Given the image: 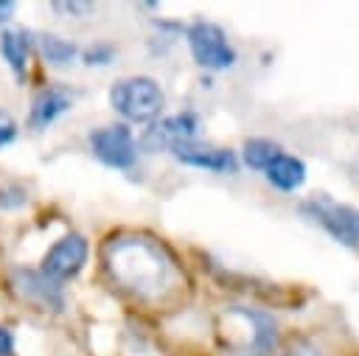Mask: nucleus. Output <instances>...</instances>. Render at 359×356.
Here are the masks:
<instances>
[{"instance_id": "nucleus-15", "label": "nucleus", "mask_w": 359, "mask_h": 356, "mask_svg": "<svg viewBox=\"0 0 359 356\" xmlns=\"http://www.w3.org/2000/svg\"><path fill=\"white\" fill-rule=\"evenodd\" d=\"M112 56H115V48L107 45V42H95V45H90L84 50V62L87 64H109Z\"/></svg>"}, {"instance_id": "nucleus-16", "label": "nucleus", "mask_w": 359, "mask_h": 356, "mask_svg": "<svg viewBox=\"0 0 359 356\" xmlns=\"http://www.w3.org/2000/svg\"><path fill=\"white\" fill-rule=\"evenodd\" d=\"M25 205V191L17 188V185H8V188H0V207H20Z\"/></svg>"}, {"instance_id": "nucleus-8", "label": "nucleus", "mask_w": 359, "mask_h": 356, "mask_svg": "<svg viewBox=\"0 0 359 356\" xmlns=\"http://www.w3.org/2000/svg\"><path fill=\"white\" fill-rule=\"evenodd\" d=\"M199 132V118L194 112H180V115H171L165 121H160L157 126H151L143 137L146 146H180V143H191Z\"/></svg>"}, {"instance_id": "nucleus-2", "label": "nucleus", "mask_w": 359, "mask_h": 356, "mask_svg": "<svg viewBox=\"0 0 359 356\" xmlns=\"http://www.w3.org/2000/svg\"><path fill=\"white\" fill-rule=\"evenodd\" d=\"M109 104L115 112H121L132 123H149L163 112L165 95L160 84L149 76H129L112 84Z\"/></svg>"}, {"instance_id": "nucleus-3", "label": "nucleus", "mask_w": 359, "mask_h": 356, "mask_svg": "<svg viewBox=\"0 0 359 356\" xmlns=\"http://www.w3.org/2000/svg\"><path fill=\"white\" fill-rule=\"evenodd\" d=\"M300 210L311 221H317L328 235H334L339 244H345V247L359 252V207L334 202L331 196L320 193V196L306 199L300 205Z\"/></svg>"}, {"instance_id": "nucleus-18", "label": "nucleus", "mask_w": 359, "mask_h": 356, "mask_svg": "<svg viewBox=\"0 0 359 356\" xmlns=\"http://www.w3.org/2000/svg\"><path fill=\"white\" fill-rule=\"evenodd\" d=\"M14 135H17V123H14V118H11L8 112H3V109H0V146L11 143V140H14Z\"/></svg>"}, {"instance_id": "nucleus-5", "label": "nucleus", "mask_w": 359, "mask_h": 356, "mask_svg": "<svg viewBox=\"0 0 359 356\" xmlns=\"http://www.w3.org/2000/svg\"><path fill=\"white\" fill-rule=\"evenodd\" d=\"M87 255H90L87 238L79 235V233H67V235H62V238L45 252L39 272L48 275V278L56 280V283L70 280V278H76V275L84 269Z\"/></svg>"}, {"instance_id": "nucleus-4", "label": "nucleus", "mask_w": 359, "mask_h": 356, "mask_svg": "<svg viewBox=\"0 0 359 356\" xmlns=\"http://www.w3.org/2000/svg\"><path fill=\"white\" fill-rule=\"evenodd\" d=\"M188 36V48H191V56L199 67L205 70H227L236 64V50L224 34L222 25L216 22H208V20H196L188 25L185 31Z\"/></svg>"}, {"instance_id": "nucleus-6", "label": "nucleus", "mask_w": 359, "mask_h": 356, "mask_svg": "<svg viewBox=\"0 0 359 356\" xmlns=\"http://www.w3.org/2000/svg\"><path fill=\"white\" fill-rule=\"evenodd\" d=\"M90 149L109 168H132L135 157H137L135 137L126 123H112V126L95 129L90 135Z\"/></svg>"}, {"instance_id": "nucleus-14", "label": "nucleus", "mask_w": 359, "mask_h": 356, "mask_svg": "<svg viewBox=\"0 0 359 356\" xmlns=\"http://www.w3.org/2000/svg\"><path fill=\"white\" fill-rule=\"evenodd\" d=\"M36 45H39V53H42L50 64H67V62H73V56L79 53V48H76L73 42H67V39H62V36H56V34H39Z\"/></svg>"}, {"instance_id": "nucleus-7", "label": "nucleus", "mask_w": 359, "mask_h": 356, "mask_svg": "<svg viewBox=\"0 0 359 356\" xmlns=\"http://www.w3.org/2000/svg\"><path fill=\"white\" fill-rule=\"evenodd\" d=\"M171 154H174L180 163H185V165L205 168V171H216V174H236V168H238L236 151L219 149V146H208V143H196V140L174 146Z\"/></svg>"}, {"instance_id": "nucleus-11", "label": "nucleus", "mask_w": 359, "mask_h": 356, "mask_svg": "<svg viewBox=\"0 0 359 356\" xmlns=\"http://www.w3.org/2000/svg\"><path fill=\"white\" fill-rule=\"evenodd\" d=\"M264 174H266V182L269 185H275L278 191H297V188H303V182H306V165H303V160L300 157H292V154H278L266 168H264Z\"/></svg>"}, {"instance_id": "nucleus-12", "label": "nucleus", "mask_w": 359, "mask_h": 356, "mask_svg": "<svg viewBox=\"0 0 359 356\" xmlns=\"http://www.w3.org/2000/svg\"><path fill=\"white\" fill-rule=\"evenodd\" d=\"M0 53L8 62V67L14 70L17 78L25 76L28 67V56H31V39L25 31H3L0 36Z\"/></svg>"}, {"instance_id": "nucleus-17", "label": "nucleus", "mask_w": 359, "mask_h": 356, "mask_svg": "<svg viewBox=\"0 0 359 356\" xmlns=\"http://www.w3.org/2000/svg\"><path fill=\"white\" fill-rule=\"evenodd\" d=\"M283 356H325L314 342H309V339H297V342H292L286 350H283Z\"/></svg>"}, {"instance_id": "nucleus-9", "label": "nucleus", "mask_w": 359, "mask_h": 356, "mask_svg": "<svg viewBox=\"0 0 359 356\" xmlns=\"http://www.w3.org/2000/svg\"><path fill=\"white\" fill-rule=\"evenodd\" d=\"M14 286H17V292L25 297V300H31V303H36V306H42V308H53V311H59L62 308V286L56 283V280H50L48 275H42V272H25V269H20L17 275H14Z\"/></svg>"}, {"instance_id": "nucleus-13", "label": "nucleus", "mask_w": 359, "mask_h": 356, "mask_svg": "<svg viewBox=\"0 0 359 356\" xmlns=\"http://www.w3.org/2000/svg\"><path fill=\"white\" fill-rule=\"evenodd\" d=\"M278 154H280V146L266 140V137H250V140H244V149H241L244 163L250 168H258V171H264Z\"/></svg>"}, {"instance_id": "nucleus-20", "label": "nucleus", "mask_w": 359, "mask_h": 356, "mask_svg": "<svg viewBox=\"0 0 359 356\" xmlns=\"http://www.w3.org/2000/svg\"><path fill=\"white\" fill-rule=\"evenodd\" d=\"M11 350H14V336L8 328L0 325V356H11Z\"/></svg>"}, {"instance_id": "nucleus-21", "label": "nucleus", "mask_w": 359, "mask_h": 356, "mask_svg": "<svg viewBox=\"0 0 359 356\" xmlns=\"http://www.w3.org/2000/svg\"><path fill=\"white\" fill-rule=\"evenodd\" d=\"M11 11H14V3L11 0H0V22L11 20Z\"/></svg>"}, {"instance_id": "nucleus-1", "label": "nucleus", "mask_w": 359, "mask_h": 356, "mask_svg": "<svg viewBox=\"0 0 359 356\" xmlns=\"http://www.w3.org/2000/svg\"><path fill=\"white\" fill-rule=\"evenodd\" d=\"M104 261L109 275L143 300H160L168 289H174L177 269L171 258L149 238H109L104 249Z\"/></svg>"}, {"instance_id": "nucleus-19", "label": "nucleus", "mask_w": 359, "mask_h": 356, "mask_svg": "<svg viewBox=\"0 0 359 356\" xmlns=\"http://www.w3.org/2000/svg\"><path fill=\"white\" fill-rule=\"evenodd\" d=\"M56 11H70V14H87L93 6L90 3H53Z\"/></svg>"}, {"instance_id": "nucleus-10", "label": "nucleus", "mask_w": 359, "mask_h": 356, "mask_svg": "<svg viewBox=\"0 0 359 356\" xmlns=\"http://www.w3.org/2000/svg\"><path fill=\"white\" fill-rule=\"evenodd\" d=\"M73 104V93L67 87H59V84H50V87H42L34 101H31V112H28V123L34 129H42L48 123H53L62 112H67Z\"/></svg>"}]
</instances>
